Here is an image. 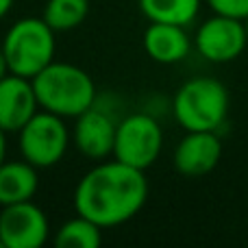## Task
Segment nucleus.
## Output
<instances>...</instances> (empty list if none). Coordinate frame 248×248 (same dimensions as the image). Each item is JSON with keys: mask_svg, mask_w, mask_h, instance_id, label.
Instances as JSON below:
<instances>
[{"mask_svg": "<svg viewBox=\"0 0 248 248\" xmlns=\"http://www.w3.org/2000/svg\"><path fill=\"white\" fill-rule=\"evenodd\" d=\"M148 198L144 170L128 163L103 159L81 176L74 187V211L103 229H113L133 220Z\"/></svg>", "mask_w": 248, "mask_h": 248, "instance_id": "nucleus-1", "label": "nucleus"}, {"mask_svg": "<svg viewBox=\"0 0 248 248\" xmlns=\"http://www.w3.org/2000/svg\"><path fill=\"white\" fill-rule=\"evenodd\" d=\"M39 109L74 120L96 103L94 78L83 68L65 61H52L33 78Z\"/></svg>", "mask_w": 248, "mask_h": 248, "instance_id": "nucleus-2", "label": "nucleus"}, {"mask_svg": "<svg viewBox=\"0 0 248 248\" xmlns=\"http://www.w3.org/2000/svg\"><path fill=\"white\" fill-rule=\"evenodd\" d=\"M55 33L57 31L50 29L44 17L29 16L13 22L0 44L9 72L33 78L48 63H52L57 52Z\"/></svg>", "mask_w": 248, "mask_h": 248, "instance_id": "nucleus-3", "label": "nucleus"}, {"mask_svg": "<svg viewBox=\"0 0 248 248\" xmlns=\"http://www.w3.org/2000/svg\"><path fill=\"white\" fill-rule=\"evenodd\" d=\"M172 113L185 131H218L229 113V92L218 78H189L176 90Z\"/></svg>", "mask_w": 248, "mask_h": 248, "instance_id": "nucleus-4", "label": "nucleus"}, {"mask_svg": "<svg viewBox=\"0 0 248 248\" xmlns=\"http://www.w3.org/2000/svg\"><path fill=\"white\" fill-rule=\"evenodd\" d=\"M72 144V131L65 118L39 109L24 126L17 131V148L22 159L33 163L37 170L52 168L65 157Z\"/></svg>", "mask_w": 248, "mask_h": 248, "instance_id": "nucleus-5", "label": "nucleus"}, {"mask_svg": "<svg viewBox=\"0 0 248 248\" xmlns=\"http://www.w3.org/2000/svg\"><path fill=\"white\" fill-rule=\"evenodd\" d=\"M163 148V128L146 111L128 113L116 126L113 157L140 170L155 166Z\"/></svg>", "mask_w": 248, "mask_h": 248, "instance_id": "nucleus-6", "label": "nucleus"}, {"mask_svg": "<svg viewBox=\"0 0 248 248\" xmlns=\"http://www.w3.org/2000/svg\"><path fill=\"white\" fill-rule=\"evenodd\" d=\"M50 237V220L33 201L0 207V242L4 248H42Z\"/></svg>", "mask_w": 248, "mask_h": 248, "instance_id": "nucleus-7", "label": "nucleus"}, {"mask_svg": "<svg viewBox=\"0 0 248 248\" xmlns=\"http://www.w3.org/2000/svg\"><path fill=\"white\" fill-rule=\"evenodd\" d=\"M248 44L244 20L218 16L205 20L196 31V48L211 63H229L244 52Z\"/></svg>", "mask_w": 248, "mask_h": 248, "instance_id": "nucleus-8", "label": "nucleus"}, {"mask_svg": "<svg viewBox=\"0 0 248 248\" xmlns=\"http://www.w3.org/2000/svg\"><path fill=\"white\" fill-rule=\"evenodd\" d=\"M118 120L109 109L94 103L87 111L74 118L72 126V146L92 161H103L113 155Z\"/></svg>", "mask_w": 248, "mask_h": 248, "instance_id": "nucleus-9", "label": "nucleus"}, {"mask_svg": "<svg viewBox=\"0 0 248 248\" xmlns=\"http://www.w3.org/2000/svg\"><path fill=\"white\" fill-rule=\"evenodd\" d=\"M222 141L216 131H187L174 148V168L183 176H205L218 166Z\"/></svg>", "mask_w": 248, "mask_h": 248, "instance_id": "nucleus-10", "label": "nucleus"}, {"mask_svg": "<svg viewBox=\"0 0 248 248\" xmlns=\"http://www.w3.org/2000/svg\"><path fill=\"white\" fill-rule=\"evenodd\" d=\"M39 111L33 81L20 74H11L0 81V128L17 133Z\"/></svg>", "mask_w": 248, "mask_h": 248, "instance_id": "nucleus-11", "label": "nucleus"}, {"mask_svg": "<svg viewBox=\"0 0 248 248\" xmlns=\"http://www.w3.org/2000/svg\"><path fill=\"white\" fill-rule=\"evenodd\" d=\"M189 35L185 26L166 24V22H150L144 31V50L153 61L163 65H172L183 61L189 55Z\"/></svg>", "mask_w": 248, "mask_h": 248, "instance_id": "nucleus-12", "label": "nucleus"}, {"mask_svg": "<svg viewBox=\"0 0 248 248\" xmlns=\"http://www.w3.org/2000/svg\"><path fill=\"white\" fill-rule=\"evenodd\" d=\"M39 189L37 168L26 159H4L0 163V207L33 201Z\"/></svg>", "mask_w": 248, "mask_h": 248, "instance_id": "nucleus-13", "label": "nucleus"}, {"mask_svg": "<svg viewBox=\"0 0 248 248\" xmlns=\"http://www.w3.org/2000/svg\"><path fill=\"white\" fill-rule=\"evenodd\" d=\"M140 9L150 22L187 26L201 11V0H137Z\"/></svg>", "mask_w": 248, "mask_h": 248, "instance_id": "nucleus-14", "label": "nucleus"}, {"mask_svg": "<svg viewBox=\"0 0 248 248\" xmlns=\"http://www.w3.org/2000/svg\"><path fill=\"white\" fill-rule=\"evenodd\" d=\"M103 227L92 222L85 216H74L65 220L55 233L57 248H98L103 244Z\"/></svg>", "mask_w": 248, "mask_h": 248, "instance_id": "nucleus-15", "label": "nucleus"}, {"mask_svg": "<svg viewBox=\"0 0 248 248\" xmlns=\"http://www.w3.org/2000/svg\"><path fill=\"white\" fill-rule=\"evenodd\" d=\"M90 13V0H46L42 17L57 33L72 31L85 22Z\"/></svg>", "mask_w": 248, "mask_h": 248, "instance_id": "nucleus-16", "label": "nucleus"}, {"mask_svg": "<svg viewBox=\"0 0 248 248\" xmlns=\"http://www.w3.org/2000/svg\"><path fill=\"white\" fill-rule=\"evenodd\" d=\"M209 9L218 16L246 20L248 17V0H207Z\"/></svg>", "mask_w": 248, "mask_h": 248, "instance_id": "nucleus-17", "label": "nucleus"}, {"mask_svg": "<svg viewBox=\"0 0 248 248\" xmlns=\"http://www.w3.org/2000/svg\"><path fill=\"white\" fill-rule=\"evenodd\" d=\"M7 135H9V133L0 128V163L7 159Z\"/></svg>", "mask_w": 248, "mask_h": 248, "instance_id": "nucleus-18", "label": "nucleus"}, {"mask_svg": "<svg viewBox=\"0 0 248 248\" xmlns=\"http://www.w3.org/2000/svg\"><path fill=\"white\" fill-rule=\"evenodd\" d=\"M13 4H16V0H0V20L9 16V11L13 9Z\"/></svg>", "mask_w": 248, "mask_h": 248, "instance_id": "nucleus-19", "label": "nucleus"}, {"mask_svg": "<svg viewBox=\"0 0 248 248\" xmlns=\"http://www.w3.org/2000/svg\"><path fill=\"white\" fill-rule=\"evenodd\" d=\"M7 74H9V65H7V59H4L2 48H0V81H2Z\"/></svg>", "mask_w": 248, "mask_h": 248, "instance_id": "nucleus-20", "label": "nucleus"}, {"mask_svg": "<svg viewBox=\"0 0 248 248\" xmlns=\"http://www.w3.org/2000/svg\"><path fill=\"white\" fill-rule=\"evenodd\" d=\"M244 26H246V35H248V17L244 20Z\"/></svg>", "mask_w": 248, "mask_h": 248, "instance_id": "nucleus-21", "label": "nucleus"}]
</instances>
